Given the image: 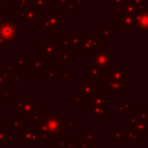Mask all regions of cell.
I'll list each match as a JSON object with an SVG mask.
<instances>
[{
    "label": "cell",
    "mask_w": 148,
    "mask_h": 148,
    "mask_svg": "<svg viewBox=\"0 0 148 148\" xmlns=\"http://www.w3.org/2000/svg\"><path fill=\"white\" fill-rule=\"evenodd\" d=\"M108 81L103 82L114 95L117 91L127 90V66H110L108 69Z\"/></svg>",
    "instance_id": "obj_1"
},
{
    "label": "cell",
    "mask_w": 148,
    "mask_h": 148,
    "mask_svg": "<svg viewBox=\"0 0 148 148\" xmlns=\"http://www.w3.org/2000/svg\"><path fill=\"white\" fill-rule=\"evenodd\" d=\"M65 132V125L62 119L58 114L45 113V116L39 120L38 134L43 138H56L58 134Z\"/></svg>",
    "instance_id": "obj_2"
},
{
    "label": "cell",
    "mask_w": 148,
    "mask_h": 148,
    "mask_svg": "<svg viewBox=\"0 0 148 148\" xmlns=\"http://www.w3.org/2000/svg\"><path fill=\"white\" fill-rule=\"evenodd\" d=\"M0 42L2 44L17 43V29L10 20H3L0 23Z\"/></svg>",
    "instance_id": "obj_3"
},
{
    "label": "cell",
    "mask_w": 148,
    "mask_h": 148,
    "mask_svg": "<svg viewBox=\"0 0 148 148\" xmlns=\"http://www.w3.org/2000/svg\"><path fill=\"white\" fill-rule=\"evenodd\" d=\"M37 21L39 22V27L43 28L45 32L57 34L59 31L60 21H64V18H60L58 13H45L44 17Z\"/></svg>",
    "instance_id": "obj_4"
},
{
    "label": "cell",
    "mask_w": 148,
    "mask_h": 148,
    "mask_svg": "<svg viewBox=\"0 0 148 148\" xmlns=\"http://www.w3.org/2000/svg\"><path fill=\"white\" fill-rule=\"evenodd\" d=\"M94 66L98 69H108L112 62V51L111 50H98L92 57Z\"/></svg>",
    "instance_id": "obj_5"
},
{
    "label": "cell",
    "mask_w": 148,
    "mask_h": 148,
    "mask_svg": "<svg viewBox=\"0 0 148 148\" xmlns=\"http://www.w3.org/2000/svg\"><path fill=\"white\" fill-rule=\"evenodd\" d=\"M82 54H92L102 49V40L96 37V35H87V38L81 43Z\"/></svg>",
    "instance_id": "obj_6"
},
{
    "label": "cell",
    "mask_w": 148,
    "mask_h": 148,
    "mask_svg": "<svg viewBox=\"0 0 148 148\" xmlns=\"http://www.w3.org/2000/svg\"><path fill=\"white\" fill-rule=\"evenodd\" d=\"M20 103H22L18 106V114L21 117H29L31 114H37L38 112V104L35 103L31 98H20Z\"/></svg>",
    "instance_id": "obj_7"
},
{
    "label": "cell",
    "mask_w": 148,
    "mask_h": 148,
    "mask_svg": "<svg viewBox=\"0 0 148 148\" xmlns=\"http://www.w3.org/2000/svg\"><path fill=\"white\" fill-rule=\"evenodd\" d=\"M134 25L141 32L148 34V8H140L134 15Z\"/></svg>",
    "instance_id": "obj_8"
},
{
    "label": "cell",
    "mask_w": 148,
    "mask_h": 148,
    "mask_svg": "<svg viewBox=\"0 0 148 148\" xmlns=\"http://www.w3.org/2000/svg\"><path fill=\"white\" fill-rule=\"evenodd\" d=\"M118 27L124 30V32H132L134 27V15H128L125 13L118 14Z\"/></svg>",
    "instance_id": "obj_9"
},
{
    "label": "cell",
    "mask_w": 148,
    "mask_h": 148,
    "mask_svg": "<svg viewBox=\"0 0 148 148\" xmlns=\"http://www.w3.org/2000/svg\"><path fill=\"white\" fill-rule=\"evenodd\" d=\"M16 138H20L23 140L24 143H39V139H38V130H31V128H25L23 130V132L18 135H16Z\"/></svg>",
    "instance_id": "obj_10"
},
{
    "label": "cell",
    "mask_w": 148,
    "mask_h": 148,
    "mask_svg": "<svg viewBox=\"0 0 148 148\" xmlns=\"http://www.w3.org/2000/svg\"><path fill=\"white\" fill-rule=\"evenodd\" d=\"M95 83L96 81L95 80H91V81H82L81 82V92L86 96L87 101H91L94 94L96 92L95 90Z\"/></svg>",
    "instance_id": "obj_11"
},
{
    "label": "cell",
    "mask_w": 148,
    "mask_h": 148,
    "mask_svg": "<svg viewBox=\"0 0 148 148\" xmlns=\"http://www.w3.org/2000/svg\"><path fill=\"white\" fill-rule=\"evenodd\" d=\"M20 13V17L25 21V22H29V21H37L38 18V12L35 9V8H23V10H18Z\"/></svg>",
    "instance_id": "obj_12"
},
{
    "label": "cell",
    "mask_w": 148,
    "mask_h": 148,
    "mask_svg": "<svg viewBox=\"0 0 148 148\" xmlns=\"http://www.w3.org/2000/svg\"><path fill=\"white\" fill-rule=\"evenodd\" d=\"M81 142H82V148H94L96 140L95 135L90 132V130L87 131V133H83L81 135Z\"/></svg>",
    "instance_id": "obj_13"
},
{
    "label": "cell",
    "mask_w": 148,
    "mask_h": 148,
    "mask_svg": "<svg viewBox=\"0 0 148 148\" xmlns=\"http://www.w3.org/2000/svg\"><path fill=\"white\" fill-rule=\"evenodd\" d=\"M39 53L40 54H44V57L45 58H47V59H52L53 57H54V54H56V45L54 46H46V45H39Z\"/></svg>",
    "instance_id": "obj_14"
},
{
    "label": "cell",
    "mask_w": 148,
    "mask_h": 148,
    "mask_svg": "<svg viewBox=\"0 0 148 148\" xmlns=\"http://www.w3.org/2000/svg\"><path fill=\"white\" fill-rule=\"evenodd\" d=\"M91 114L92 117H106V105H95L92 104L91 108Z\"/></svg>",
    "instance_id": "obj_15"
},
{
    "label": "cell",
    "mask_w": 148,
    "mask_h": 148,
    "mask_svg": "<svg viewBox=\"0 0 148 148\" xmlns=\"http://www.w3.org/2000/svg\"><path fill=\"white\" fill-rule=\"evenodd\" d=\"M99 71H101V69H98L96 66H91V65L87 66V74H88L92 80H95V81H101V80H102V75H101Z\"/></svg>",
    "instance_id": "obj_16"
},
{
    "label": "cell",
    "mask_w": 148,
    "mask_h": 148,
    "mask_svg": "<svg viewBox=\"0 0 148 148\" xmlns=\"http://www.w3.org/2000/svg\"><path fill=\"white\" fill-rule=\"evenodd\" d=\"M12 0H0V23L7 16V8L10 7Z\"/></svg>",
    "instance_id": "obj_17"
},
{
    "label": "cell",
    "mask_w": 148,
    "mask_h": 148,
    "mask_svg": "<svg viewBox=\"0 0 148 148\" xmlns=\"http://www.w3.org/2000/svg\"><path fill=\"white\" fill-rule=\"evenodd\" d=\"M68 40H69V46H71V49H77L79 46H81V43H82L80 34H73Z\"/></svg>",
    "instance_id": "obj_18"
},
{
    "label": "cell",
    "mask_w": 148,
    "mask_h": 148,
    "mask_svg": "<svg viewBox=\"0 0 148 148\" xmlns=\"http://www.w3.org/2000/svg\"><path fill=\"white\" fill-rule=\"evenodd\" d=\"M125 138L127 139V141H128L131 145H135V143H138V141H139L138 131H135V130H133V128H130L128 133L125 134Z\"/></svg>",
    "instance_id": "obj_19"
},
{
    "label": "cell",
    "mask_w": 148,
    "mask_h": 148,
    "mask_svg": "<svg viewBox=\"0 0 148 148\" xmlns=\"http://www.w3.org/2000/svg\"><path fill=\"white\" fill-rule=\"evenodd\" d=\"M138 12V7L134 6L132 2L127 1L126 3H124V7H123V13L125 14H128V15H135V13Z\"/></svg>",
    "instance_id": "obj_20"
},
{
    "label": "cell",
    "mask_w": 148,
    "mask_h": 148,
    "mask_svg": "<svg viewBox=\"0 0 148 148\" xmlns=\"http://www.w3.org/2000/svg\"><path fill=\"white\" fill-rule=\"evenodd\" d=\"M118 111L119 112H132L133 111V104L130 102H120L118 103Z\"/></svg>",
    "instance_id": "obj_21"
},
{
    "label": "cell",
    "mask_w": 148,
    "mask_h": 148,
    "mask_svg": "<svg viewBox=\"0 0 148 148\" xmlns=\"http://www.w3.org/2000/svg\"><path fill=\"white\" fill-rule=\"evenodd\" d=\"M125 139V134L119 128H113V142L114 143H121Z\"/></svg>",
    "instance_id": "obj_22"
},
{
    "label": "cell",
    "mask_w": 148,
    "mask_h": 148,
    "mask_svg": "<svg viewBox=\"0 0 148 148\" xmlns=\"http://www.w3.org/2000/svg\"><path fill=\"white\" fill-rule=\"evenodd\" d=\"M49 6V0H35V9L38 12V13H40L45 7H47Z\"/></svg>",
    "instance_id": "obj_23"
},
{
    "label": "cell",
    "mask_w": 148,
    "mask_h": 148,
    "mask_svg": "<svg viewBox=\"0 0 148 148\" xmlns=\"http://www.w3.org/2000/svg\"><path fill=\"white\" fill-rule=\"evenodd\" d=\"M59 61H60V64H62V65H67V64H69L71 61H69V52H68V50H66V52H62L61 53V56L59 57Z\"/></svg>",
    "instance_id": "obj_24"
},
{
    "label": "cell",
    "mask_w": 148,
    "mask_h": 148,
    "mask_svg": "<svg viewBox=\"0 0 148 148\" xmlns=\"http://www.w3.org/2000/svg\"><path fill=\"white\" fill-rule=\"evenodd\" d=\"M58 74H59L60 80H62V81H68V80H71V75H69V73H67V72H60V73H58Z\"/></svg>",
    "instance_id": "obj_25"
},
{
    "label": "cell",
    "mask_w": 148,
    "mask_h": 148,
    "mask_svg": "<svg viewBox=\"0 0 148 148\" xmlns=\"http://www.w3.org/2000/svg\"><path fill=\"white\" fill-rule=\"evenodd\" d=\"M74 146H75V140L74 139L65 140V148H74Z\"/></svg>",
    "instance_id": "obj_26"
},
{
    "label": "cell",
    "mask_w": 148,
    "mask_h": 148,
    "mask_svg": "<svg viewBox=\"0 0 148 148\" xmlns=\"http://www.w3.org/2000/svg\"><path fill=\"white\" fill-rule=\"evenodd\" d=\"M102 35H103L104 38H110L111 35H112V29H110V28L103 29V30H102Z\"/></svg>",
    "instance_id": "obj_27"
},
{
    "label": "cell",
    "mask_w": 148,
    "mask_h": 148,
    "mask_svg": "<svg viewBox=\"0 0 148 148\" xmlns=\"http://www.w3.org/2000/svg\"><path fill=\"white\" fill-rule=\"evenodd\" d=\"M128 1L132 2L134 6H136L138 9H140V8L143 7V0H128Z\"/></svg>",
    "instance_id": "obj_28"
},
{
    "label": "cell",
    "mask_w": 148,
    "mask_h": 148,
    "mask_svg": "<svg viewBox=\"0 0 148 148\" xmlns=\"http://www.w3.org/2000/svg\"><path fill=\"white\" fill-rule=\"evenodd\" d=\"M58 75L57 72H45V80H50V79H54Z\"/></svg>",
    "instance_id": "obj_29"
},
{
    "label": "cell",
    "mask_w": 148,
    "mask_h": 148,
    "mask_svg": "<svg viewBox=\"0 0 148 148\" xmlns=\"http://www.w3.org/2000/svg\"><path fill=\"white\" fill-rule=\"evenodd\" d=\"M60 147H64L65 148V140L57 138L56 139V148H60Z\"/></svg>",
    "instance_id": "obj_30"
},
{
    "label": "cell",
    "mask_w": 148,
    "mask_h": 148,
    "mask_svg": "<svg viewBox=\"0 0 148 148\" xmlns=\"http://www.w3.org/2000/svg\"><path fill=\"white\" fill-rule=\"evenodd\" d=\"M34 67H35V69H42L43 68V62L42 61H35Z\"/></svg>",
    "instance_id": "obj_31"
},
{
    "label": "cell",
    "mask_w": 148,
    "mask_h": 148,
    "mask_svg": "<svg viewBox=\"0 0 148 148\" xmlns=\"http://www.w3.org/2000/svg\"><path fill=\"white\" fill-rule=\"evenodd\" d=\"M56 1H57V2L60 1V5H61V6H66V5L69 3V0H56Z\"/></svg>",
    "instance_id": "obj_32"
},
{
    "label": "cell",
    "mask_w": 148,
    "mask_h": 148,
    "mask_svg": "<svg viewBox=\"0 0 148 148\" xmlns=\"http://www.w3.org/2000/svg\"><path fill=\"white\" fill-rule=\"evenodd\" d=\"M124 0H113V6H117V5H124Z\"/></svg>",
    "instance_id": "obj_33"
},
{
    "label": "cell",
    "mask_w": 148,
    "mask_h": 148,
    "mask_svg": "<svg viewBox=\"0 0 148 148\" xmlns=\"http://www.w3.org/2000/svg\"><path fill=\"white\" fill-rule=\"evenodd\" d=\"M143 110H145V111H146V113L148 114V103H146V104H145V106H143Z\"/></svg>",
    "instance_id": "obj_34"
}]
</instances>
